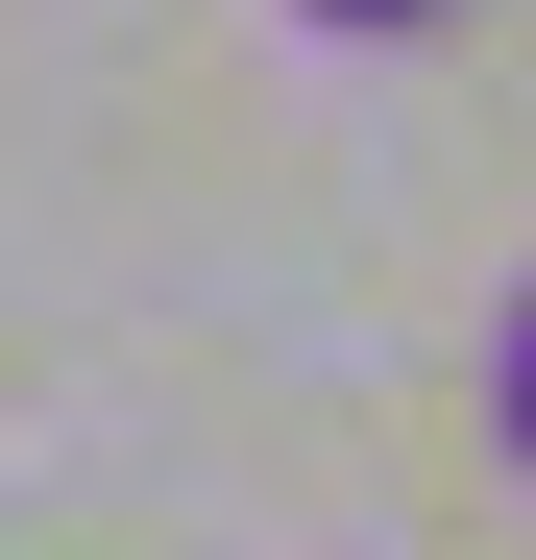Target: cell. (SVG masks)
Instances as JSON below:
<instances>
[{"instance_id": "1", "label": "cell", "mask_w": 536, "mask_h": 560, "mask_svg": "<svg viewBox=\"0 0 536 560\" xmlns=\"http://www.w3.org/2000/svg\"><path fill=\"white\" fill-rule=\"evenodd\" d=\"M488 439H512V488H536V293H512V341H488Z\"/></svg>"}, {"instance_id": "2", "label": "cell", "mask_w": 536, "mask_h": 560, "mask_svg": "<svg viewBox=\"0 0 536 560\" xmlns=\"http://www.w3.org/2000/svg\"><path fill=\"white\" fill-rule=\"evenodd\" d=\"M293 25H439V0H293Z\"/></svg>"}]
</instances>
